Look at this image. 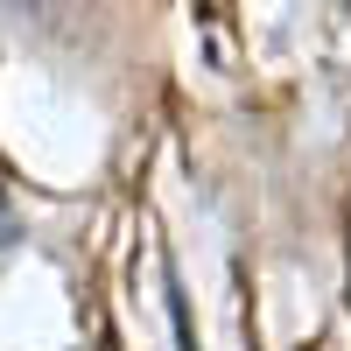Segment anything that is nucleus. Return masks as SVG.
Returning a JSON list of instances; mask_svg holds the SVG:
<instances>
[{
  "mask_svg": "<svg viewBox=\"0 0 351 351\" xmlns=\"http://www.w3.org/2000/svg\"><path fill=\"white\" fill-rule=\"evenodd\" d=\"M0 246H14V218H8V197H0Z\"/></svg>",
  "mask_w": 351,
  "mask_h": 351,
  "instance_id": "nucleus-1",
  "label": "nucleus"
}]
</instances>
